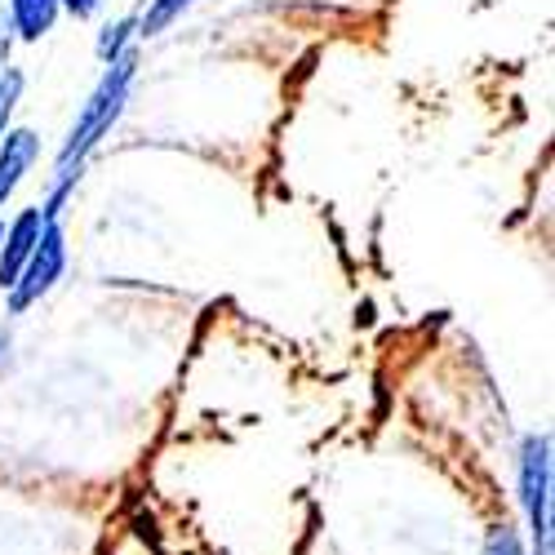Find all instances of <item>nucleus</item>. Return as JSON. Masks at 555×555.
I'll use <instances>...</instances> for the list:
<instances>
[{"label":"nucleus","mask_w":555,"mask_h":555,"mask_svg":"<svg viewBox=\"0 0 555 555\" xmlns=\"http://www.w3.org/2000/svg\"><path fill=\"white\" fill-rule=\"evenodd\" d=\"M133 72H138V54H133V50H125L116 63H107L103 80L94 85V94L85 99V107H80V116H76V125H72V133H67V143H63V152H59V165H54V173H59V188H54L50 205L40 209L44 218H54V222H59V214H63L59 205H63L67 188L76 182V173H80L85 156L103 143V133H107V129L120 120V112H125V103H129Z\"/></svg>","instance_id":"f257e3e1"},{"label":"nucleus","mask_w":555,"mask_h":555,"mask_svg":"<svg viewBox=\"0 0 555 555\" xmlns=\"http://www.w3.org/2000/svg\"><path fill=\"white\" fill-rule=\"evenodd\" d=\"M40 156V138L36 129H5V138H0V205H5L14 192H18V182L27 178V169L36 165Z\"/></svg>","instance_id":"39448f33"},{"label":"nucleus","mask_w":555,"mask_h":555,"mask_svg":"<svg viewBox=\"0 0 555 555\" xmlns=\"http://www.w3.org/2000/svg\"><path fill=\"white\" fill-rule=\"evenodd\" d=\"M10 40H14V31H10V18L0 14V67H10L5 59H10Z\"/></svg>","instance_id":"f8f14e48"},{"label":"nucleus","mask_w":555,"mask_h":555,"mask_svg":"<svg viewBox=\"0 0 555 555\" xmlns=\"http://www.w3.org/2000/svg\"><path fill=\"white\" fill-rule=\"evenodd\" d=\"M40 227H44V214L40 209H23L10 227H5V236H0V289H14L18 281V271L27 267L36 241H40Z\"/></svg>","instance_id":"20e7f679"},{"label":"nucleus","mask_w":555,"mask_h":555,"mask_svg":"<svg viewBox=\"0 0 555 555\" xmlns=\"http://www.w3.org/2000/svg\"><path fill=\"white\" fill-rule=\"evenodd\" d=\"M192 5H196V0H152L147 14L138 18L133 27H138V36H160L173 18H182V10H192Z\"/></svg>","instance_id":"0eeeda50"},{"label":"nucleus","mask_w":555,"mask_h":555,"mask_svg":"<svg viewBox=\"0 0 555 555\" xmlns=\"http://www.w3.org/2000/svg\"><path fill=\"white\" fill-rule=\"evenodd\" d=\"M485 555H525L520 533H516L512 525H498V529H489V538H485Z\"/></svg>","instance_id":"1a4fd4ad"},{"label":"nucleus","mask_w":555,"mask_h":555,"mask_svg":"<svg viewBox=\"0 0 555 555\" xmlns=\"http://www.w3.org/2000/svg\"><path fill=\"white\" fill-rule=\"evenodd\" d=\"M520 502L533 533V555H551V436H525L520 444Z\"/></svg>","instance_id":"f03ea898"},{"label":"nucleus","mask_w":555,"mask_h":555,"mask_svg":"<svg viewBox=\"0 0 555 555\" xmlns=\"http://www.w3.org/2000/svg\"><path fill=\"white\" fill-rule=\"evenodd\" d=\"M63 5L59 0H10V31L27 44H36L40 36H50L59 23Z\"/></svg>","instance_id":"423d86ee"},{"label":"nucleus","mask_w":555,"mask_h":555,"mask_svg":"<svg viewBox=\"0 0 555 555\" xmlns=\"http://www.w3.org/2000/svg\"><path fill=\"white\" fill-rule=\"evenodd\" d=\"M23 72L18 67H0V138H5V129H10V116H14V107H18V99H23Z\"/></svg>","instance_id":"6e6552de"},{"label":"nucleus","mask_w":555,"mask_h":555,"mask_svg":"<svg viewBox=\"0 0 555 555\" xmlns=\"http://www.w3.org/2000/svg\"><path fill=\"white\" fill-rule=\"evenodd\" d=\"M133 36V18H125V23H116V27H107V36L99 40V54H103V63H116L120 54H125V40Z\"/></svg>","instance_id":"9d476101"},{"label":"nucleus","mask_w":555,"mask_h":555,"mask_svg":"<svg viewBox=\"0 0 555 555\" xmlns=\"http://www.w3.org/2000/svg\"><path fill=\"white\" fill-rule=\"evenodd\" d=\"M63 271H67V231H63V222L44 218L40 241H36L27 267L18 271V281L10 289V315H23L31 302H40L44 294L63 281Z\"/></svg>","instance_id":"7ed1b4c3"},{"label":"nucleus","mask_w":555,"mask_h":555,"mask_svg":"<svg viewBox=\"0 0 555 555\" xmlns=\"http://www.w3.org/2000/svg\"><path fill=\"white\" fill-rule=\"evenodd\" d=\"M59 5H63L72 18H94V14L107 5V0H59Z\"/></svg>","instance_id":"9b49d317"},{"label":"nucleus","mask_w":555,"mask_h":555,"mask_svg":"<svg viewBox=\"0 0 555 555\" xmlns=\"http://www.w3.org/2000/svg\"><path fill=\"white\" fill-rule=\"evenodd\" d=\"M0 236H5V222H0Z\"/></svg>","instance_id":"ddd939ff"}]
</instances>
